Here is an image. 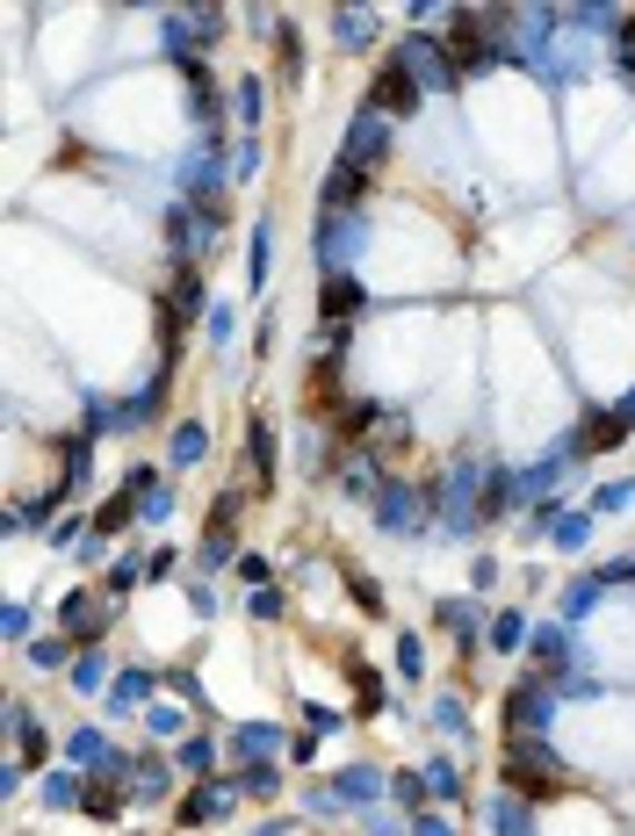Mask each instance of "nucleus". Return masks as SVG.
Masks as SVG:
<instances>
[{"instance_id":"f257e3e1","label":"nucleus","mask_w":635,"mask_h":836,"mask_svg":"<svg viewBox=\"0 0 635 836\" xmlns=\"http://www.w3.org/2000/svg\"><path fill=\"white\" fill-rule=\"evenodd\" d=\"M498 779H506V794L527 800V808H549V800L578 794V779H570V765L549 750V736L506 742V750H498Z\"/></svg>"},{"instance_id":"f03ea898","label":"nucleus","mask_w":635,"mask_h":836,"mask_svg":"<svg viewBox=\"0 0 635 836\" xmlns=\"http://www.w3.org/2000/svg\"><path fill=\"white\" fill-rule=\"evenodd\" d=\"M246 505L253 498L238 491V483H224L217 498H209L203 512V534H195V570H224V562H238L246 549H238V527H246Z\"/></svg>"},{"instance_id":"7ed1b4c3","label":"nucleus","mask_w":635,"mask_h":836,"mask_svg":"<svg viewBox=\"0 0 635 836\" xmlns=\"http://www.w3.org/2000/svg\"><path fill=\"white\" fill-rule=\"evenodd\" d=\"M390 58H398L404 72H412L427 95H456L462 87V72H456V58H448V43L433 37V29H404L398 43H390Z\"/></svg>"},{"instance_id":"20e7f679","label":"nucleus","mask_w":635,"mask_h":836,"mask_svg":"<svg viewBox=\"0 0 635 836\" xmlns=\"http://www.w3.org/2000/svg\"><path fill=\"white\" fill-rule=\"evenodd\" d=\"M390 159H398V130H390L375 109H354L346 130H340V166H354V174H383Z\"/></svg>"},{"instance_id":"39448f33","label":"nucleus","mask_w":635,"mask_h":836,"mask_svg":"<svg viewBox=\"0 0 635 836\" xmlns=\"http://www.w3.org/2000/svg\"><path fill=\"white\" fill-rule=\"evenodd\" d=\"M549 714H556V686L541 671L512 678L506 707H498V721H506V742H527V736H549Z\"/></svg>"},{"instance_id":"423d86ee","label":"nucleus","mask_w":635,"mask_h":836,"mask_svg":"<svg viewBox=\"0 0 635 836\" xmlns=\"http://www.w3.org/2000/svg\"><path fill=\"white\" fill-rule=\"evenodd\" d=\"M361 246H369V217H361V209H346V217H318V224H311L318 275H354Z\"/></svg>"},{"instance_id":"0eeeda50","label":"nucleus","mask_w":635,"mask_h":836,"mask_svg":"<svg viewBox=\"0 0 635 836\" xmlns=\"http://www.w3.org/2000/svg\"><path fill=\"white\" fill-rule=\"evenodd\" d=\"M369 520H375V534H419V527L433 520V505H427V483H404V476H383V491H375Z\"/></svg>"},{"instance_id":"6e6552de","label":"nucleus","mask_w":635,"mask_h":836,"mask_svg":"<svg viewBox=\"0 0 635 836\" xmlns=\"http://www.w3.org/2000/svg\"><path fill=\"white\" fill-rule=\"evenodd\" d=\"M58 628H66L80 649H101V635L116 628V599H109L101 584H80V591H66V599H58Z\"/></svg>"},{"instance_id":"1a4fd4ad","label":"nucleus","mask_w":635,"mask_h":836,"mask_svg":"<svg viewBox=\"0 0 635 836\" xmlns=\"http://www.w3.org/2000/svg\"><path fill=\"white\" fill-rule=\"evenodd\" d=\"M361 109H375L383 124H412V116L427 109V87H419L412 72L398 66V58H383V66H375V80H369V101H361Z\"/></svg>"},{"instance_id":"9d476101","label":"nucleus","mask_w":635,"mask_h":836,"mask_svg":"<svg viewBox=\"0 0 635 836\" xmlns=\"http://www.w3.org/2000/svg\"><path fill=\"white\" fill-rule=\"evenodd\" d=\"M433 628H441L448 642L462 649V657H477V649H483V628H491V613H483L477 591H448V599H433Z\"/></svg>"},{"instance_id":"9b49d317","label":"nucleus","mask_w":635,"mask_h":836,"mask_svg":"<svg viewBox=\"0 0 635 836\" xmlns=\"http://www.w3.org/2000/svg\"><path fill=\"white\" fill-rule=\"evenodd\" d=\"M369 311V282L361 275H318V332H354Z\"/></svg>"},{"instance_id":"f8f14e48","label":"nucleus","mask_w":635,"mask_h":836,"mask_svg":"<svg viewBox=\"0 0 635 836\" xmlns=\"http://www.w3.org/2000/svg\"><path fill=\"white\" fill-rule=\"evenodd\" d=\"M232 808H238V779H232V771H217V779H203V786H195V794L174 808V823H180V829H217Z\"/></svg>"},{"instance_id":"ddd939ff","label":"nucleus","mask_w":635,"mask_h":836,"mask_svg":"<svg viewBox=\"0 0 635 836\" xmlns=\"http://www.w3.org/2000/svg\"><path fill=\"white\" fill-rule=\"evenodd\" d=\"M246 476H253V498H275V491H282V447H275V425H267V412L246 419Z\"/></svg>"},{"instance_id":"4468645a","label":"nucleus","mask_w":635,"mask_h":836,"mask_svg":"<svg viewBox=\"0 0 635 836\" xmlns=\"http://www.w3.org/2000/svg\"><path fill=\"white\" fill-rule=\"evenodd\" d=\"M325 786H332V800H340V808H354V815H361V808H375V800L390 794V771H383V765H369V757H354V765H340Z\"/></svg>"},{"instance_id":"2eb2a0df","label":"nucleus","mask_w":635,"mask_h":836,"mask_svg":"<svg viewBox=\"0 0 635 836\" xmlns=\"http://www.w3.org/2000/svg\"><path fill=\"white\" fill-rule=\"evenodd\" d=\"M369 188H375V174H354V166L332 159L325 180H318V217H346V209H361V203H369Z\"/></svg>"},{"instance_id":"dca6fc26","label":"nucleus","mask_w":635,"mask_h":836,"mask_svg":"<svg viewBox=\"0 0 635 836\" xmlns=\"http://www.w3.org/2000/svg\"><path fill=\"white\" fill-rule=\"evenodd\" d=\"M174 757H166V750H130V800H166V794H174Z\"/></svg>"},{"instance_id":"f3484780","label":"nucleus","mask_w":635,"mask_h":836,"mask_svg":"<svg viewBox=\"0 0 635 836\" xmlns=\"http://www.w3.org/2000/svg\"><path fill=\"white\" fill-rule=\"evenodd\" d=\"M282 736H290V728H275V721H238L232 736H224V750H232L238 765H275V757H282Z\"/></svg>"},{"instance_id":"a211bd4d","label":"nucleus","mask_w":635,"mask_h":836,"mask_svg":"<svg viewBox=\"0 0 635 836\" xmlns=\"http://www.w3.org/2000/svg\"><path fill=\"white\" fill-rule=\"evenodd\" d=\"M159 686H166V671H153V663H124L116 686H109V714H145Z\"/></svg>"},{"instance_id":"6ab92c4d","label":"nucleus","mask_w":635,"mask_h":836,"mask_svg":"<svg viewBox=\"0 0 635 836\" xmlns=\"http://www.w3.org/2000/svg\"><path fill=\"white\" fill-rule=\"evenodd\" d=\"M375 37H383V14L375 8H332V43H340V58L375 51Z\"/></svg>"},{"instance_id":"aec40b11","label":"nucleus","mask_w":635,"mask_h":836,"mask_svg":"<svg viewBox=\"0 0 635 836\" xmlns=\"http://www.w3.org/2000/svg\"><path fill=\"white\" fill-rule=\"evenodd\" d=\"M527 642H535L527 613H520V606H498L491 628H483V649H491V657H527Z\"/></svg>"},{"instance_id":"412c9836","label":"nucleus","mask_w":635,"mask_h":836,"mask_svg":"<svg viewBox=\"0 0 635 836\" xmlns=\"http://www.w3.org/2000/svg\"><path fill=\"white\" fill-rule=\"evenodd\" d=\"M124 808H130V786L109 779V771H95L87 794H80V815H87V823H124Z\"/></svg>"},{"instance_id":"4be33fe9","label":"nucleus","mask_w":635,"mask_h":836,"mask_svg":"<svg viewBox=\"0 0 635 836\" xmlns=\"http://www.w3.org/2000/svg\"><path fill=\"white\" fill-rule=\"evenodd\" d=\"M80 794H87V771H72V765H51V771L37 779V800H43L51 815H80Z\"/></svg>"},{"instance_id":"5701e85b","label":"nucleus","mask_w":635,"mask_h":836,"mask_svg":"<svg viewBox=\"0 0 635 836\" xmlns=\"http://www.w3.org/2000/svg\"><path fill=\"white\" fill-rule=\"evenodd\" d=\"M607 591H614V584H607V577H599V570H585V577H578V584H564V591H556V620H564V628H578V620H585V613H593V606H599V599H607Z\"/></svg>"},{"instance_id":"b1692460","label":"nucleus","mask_w":635,"mask_h":836,"mask_svg":"<svg viewBox=\"0 0 635 836\" xmlns=\"http://www.w3.org/2000/svg\"><path fill=\"white\" fill-rule=\"evenodd\" d=\"M138 505H145V498H130V491H109L95 512H87V520H95V541H124L130 527H138Z\"/></svg>"},{"instance_id":"393cba45","label":"nucleus","mask_w":635,"mask_h":836,"mask_svg":"<svg viewBox=\"0 0 635 836\" xmlns=\"http://www.w3.org/2000/svg\"><path fill=\"white\" fill-rule=\"evenodd\" d=\"M209 462V425L203 419H180L166 433V469H203Z\"/></svg>"},{"instance_id":"a878e982","label":"nucleus","mask_w":635,"mask_h":836,"mask_svg":"<svg viewBox=\"0 0 635 836\" xmlns=\"http://www.w3.org/2000/svg\"><path fill=\"white\" fill-rule=\"evenodd\" d=\"M512 505H520V469L491 462V476H483V527L512 520Z\"/></svg>"},{"instance_id":"bb28decb","label":"nucleus","mask_w":635,"mask_h":836,"mask_svg":"<svg viewBox=\"0 0 635 836\" xmlns=\"http://www.w3.org/2000/svg\"><path fill=\"white\" fill-rule=\"evenodd\" d=\"M527 663H535L541 678L570 663V628H564V620H541V628H535V642H527Z\"/></svg>"},{"instance_id":"cd10ccee","label":"nucleus","mask_w":635,"mask_h":836,"mask_svg":"<svg viewBox=\"0 0 635 836\" xmlns=\"http://www.w3.org/2000/svg\"><path fill=\"white\" fill-rule=\"evenodd\" d=\"M267 43H275V72H282V87L296 95V87H304V29H296V22H282Z\"/></svg>"},{"instance_id":"c85d7f7f","label":"nucleus","mask_w":635,"mask_h":836,"mask_svg":"<svg viewBox=\"0 0 635 836\" xmlns=\"http://www.w3.org/2000/svg\"><path fill=\"white\" fill-rule=\"evenodd\" d=\"M232 116H238V130H261V116H267V80L261 72H238V87H232Z\"/></svg>"},{"instance_id":"c756f323","label":"nucleus","mask_w":635,"mask_h":836,"mask_svg":"<svg viewBox=\"0 0 635 836\" xmlns=\"http://www.w3.org/2000/svg\"><path fill=\"white\" fill-rule=\"evenodd\" d=\"M340 584H346V599H354L369 620H383V613H390V606H383V584H375L361 562H346V555H340Z\"/></svg>"},{"instance_id":"7c9ffc66","label":"nucleus","mask_w":635,"mask_h":836,"mask_svg":"<svg viewBox=\"0 0 635 836\" xmlns=\"http://www.w3.org/2000/svg\"><path fill=\"white\" fill-rule=\"evenodd\" d=\"M188 714H195V707H166V699H153V707H145L153 750H166V742H180V736H195V728H188Z\"/></svg>"},{"instance_id":"2f4dec72","label":"nucleus","mask_w":635,"mask_h":836,"mask_svg":"<svg viewBox=\"0 0 635 836\" xmlns=\"http://www.w3.org/2000/svg\"><path fill=\"white\" fill-rule=\"evenodd\" d=\"M174 765L188 779H217V736H180L174 742Z\"/></svg>"},{"instance_id":"473e14b6","label":"nucleus","mask_w":635,"mask_h":836,"mask_svg":"<svg viewBox=\"0 0 635 836\" xmlns=\"http://www.w3.org/2000/svg\"><path fill=\"white\" fill-rule=\"evenodd\" d=\"M491 836H535V808L527 800H512V794H491Z\"/></svg>"},{"instance_id":"72a5a7b5","label":"nucleus","mask_w":635,"mask_h":836,"mask_svg":"<svg viewBox=\"0 0 635 836\" xmlns=\"http://www.w3.org/2000/svg\"><path fill=\"white\" fill-rule=\"evenodd\" d=\"M72 649H80V642H72L66 628H51V635H37V642H29V663H37V671H72V663H80Z\"/></svg>"},{"instance_id":"f704fd0d","label":"nucleus","mask_w":635,"mask_h":836,"mask_svg":"<svg viewBox=\"0 0 635 836\" xmlns=\"http://www.w3.org/2000/svg\"><path fill=\"white\" fill-rule=\"evenodd\" d=\"M72 692L80 699H95V692H109L116 686V671H109V657H101V649H80V663H72V678H66Z\"/></svg>"},{"instance_id":"c9c22d12","label":"nucleus","mask_w":635,"mask_h":836,"mask_svg":"<svg viewBox=\"0 0 635 836\" xmlns=\"http://www.w3.org/2000/svg\"><path fill=\"white\" fill-rule=\"evenodd\" d=\"M346 678H354V714H383L390 692H383V671H369L361 657H346Z\"/></svg>"},{"instance_id":"e433bc0d","label":"nucleus","mask_w":635,"mask_h":836,"mask_svg":"<svg viewBox=\"0 0 635 836\" xmlns=\"http://www.w3.org/2000/svg\"><path fill=\"white\" fill-rule=\"evenodd\" d=\"M138 577H145V549H124L109 570H101V591H109V599H130V591H138Z\"/></svg>"},{"instance_id":"4c0bfd02","label":"nucleus","mask_w":635,"mask_h":836,"mask_svg":"<svg viewBox=\"0 0 635 836\" xmlns=\"http://www.w3.org/2000/svg\"><path fill=\"white\" fill-rule=\"evenodd\" d=\"M390 800H398L404 815H427V808H433V786H427V771H390Z\"/></svg>"},{"instance_id":"58836bf2","label":"nucleus","mask_w":635,"mask_h":836,"mask_svg":"<svg viewBox=\"0 0 635 836\" xmlns=\"http://www.w3.org/2000/svg\"><path fill=\"white\" fill-rule=\"evenodd\" d=\"M267 275H275V224H253V253H246V282L253 288H267Z\"/></svg>"},{"instance_id":"ea45409f","label":"nucleus","mask_w":635,"mask_h":836,"mask_svg":"<svg viewBox=\"0 0 635 836\" xmlns=\"http://www.w3.org/2000/svg\"><path fill=\"white\" fill-rule=\"evenodd\" d=\"M246 800H282V765H238L232 771Z\"/></svg>"},{"instance_id":"a19ab883","label":"nucleus","mask_w":635,"mask_h":836,"mask_svg":"<svg viewBox=\"0 0 635 836\" xmlns=\"http://www.w3.org/2000/svg\"><path fill=\"white\" fill-rule=\"evenodd\" d=\"M427 786H433V800H441V808H462V765H456V757H433V765H427Z\"/></svg>"},{"instance_id":"79ce46f5","label":"nucleus","mask_w":635,"mask_h":836,"mask_svg":"<svg viewBox=\"0 0 635 836\" xmlns=\"http://www.w3.org/2000/svg\"><path fill=\"white\" fill-rule=\"evenodd\" d=\"M246 613L261 620V628H282V620H290V591H282V584H267V591H246Z\"/></svg>"},{"instance_id":"37998d69","label":"nucleus","mask_w":635,"mask_h":836,"mask_svg":"<svg viewBox=\"0 0 635 836\" xmlns=\"http://www.w3.org/2000/svg\"><path fill=\"white\" fill-rule=\"evenodd\" d=\"M0 635H8V649H29V642H37V613H29L22 599H8V613H0Z\"/></svg>"},{"instance_id":"c03bdc74","label":"nucleus","mask_w":635,"mask_h":836,"mask_svg":"<svg viewBox=\"0 0 635 836\" xmlns=\"http://www.w3.org/2000/svg\"><path fill=\"white\" fill-rule=\"evenodd\" d=\"M556 549H564V555H578L585 549V541H593V512H564V520H556Z\"/></svg>"},{"instance_id":"a18cd8bd","label":"nucleus","mask_w":635,"mask_h":836,"mask_svg":"<svg viewBox=\"0 0 635 836\" xmlns=\"http://www.w3.org/2000/svg\"><path fill=\"white\" fill-rule=\"evenodd\" d=\"M232 570H238V584H246V591H267V584H275V555H261V549H246Z\"/></svg>"},{"instance_id":"49530a36","label":"nucleus","mask_w":635,"mask_h":836,"mask_svg":"<svg viewBox=\"0 0 635 836\" xmlns=\"http://www.w3.org/2000/svg\"><path fill=\"white\" fill-rule=\"evenodd\" d=\"M398 678H404V686L427 678V642H419V635H398Z\"/></svg>"},{"instance_id":"de8ad7c7","label":"nucleus","mask_w":635,"mask_h":836,"mask_svg":"<svg viewBox=\"0 0 635 836\" xmlns=\"http://www.w3.org/2000/svg\"><path fill=\"white\" fill-rule=\"evenodd\" d=\"M433 728H441V736H470V707H462V699H433Z\"/></svg>"},{"instance_id":"09e8293b","label":"nucleus","mask_w":635,"mask_h":836,"mask_svg":"<svg viewBox=\"0 0 635 836\" xmlns=\"http://www.w3.org/2000/svg\"><path fill=\"white\" fill-rule=\"evenodd\" d=\"M628 505H635V476H614L593 491V512H628Z\"/></svg>"},{"instance_id":"8fccbe9b","label":"nucleus","mask_w":635,"mask_h":836,"mask_svg":"<svg viewBox=\"0 0 635 836\" xmlns=\"http://www.w3.org/2000/svg\"><path fill=\"white\" fill-rule=\"evenodd\" d=\"M166 692H174L180 707H195V714L209 707V699H203V686H195V671H188V663H174V671H166Z\"/></svg>"},{"instance_id":"3c124183","label":"nucleus","mask_w":635,"mask_h":836,"mask_svg":"<svg viewBox=\"0 0 635 836\" xmlns=\"http://www.w3.org/2000/svg\"><path fill=\"white\" fill-rule=\"evenodd\" d=\"M159 483H166V476H159V462H130V469H124V483H116V491H130V498H153Z\"/></svg>"},{"instance_id":"603ef678","label":"nucleus","mask_w":635,"mask_h":836,"mask_svg":"<svg viewBox=\"0 0 635 836\" xmlns=\"http://www.w3.org/2000/svg\"><path fill=\"white\" fill-rule=\"evenodd\" d=\"M361 836H412V823H398V815L375 800V808H361Z\"/></svg>"},{"instance_id":"864d4df0","label":"nucleus","mask_w":635,"mask_h":836,"mask_svg":"<svg viewBox=\"0 0 635 836\" xmlns=\"http://www.w3.org/2000/svg\"><path fill=\"white\" fill-rule=\"evenodd\" d=\"M14 757H22V765H37V771H51V736H43V728L14 736Z\"/></svg>"},{"instance_id":"5fc2aeb1","label":"nucleus","mask_w":635,"mask_h":836,"mask_svg":"<svg viewBox=\"0 0 635 836\" xmlns=\"http://www.w3.org/2000/svg\"><path fill=\"white\" fill-rule=\"evenodd\" d=\"M145 577H153V584H166V577H180V549H174V541L145 549Z\"/></svg>"},{"instance_id":"6e6d98bb","label":"nucleus","mask_w":635,"mask_h":836,"mask_svg":"<svg viewBox=\"0 0 635 836\" xmlns=\"http://www.w3.org/2000/svg\"><path fill=\"white\" fill-rule=\"evenodd\" d=\"M203 332H209V340H217V346H232V340H238V311H232V303H209Z\"/></svg>"},{"instance_id":"4d7b16f0","label":"nucleus","mask_w":635,"mask_h":836,"mask_svg":"<svg viewBox=\"0 0 635 836\" xmlns=\"http://www.w3.org/2000/svg\"><path fill=\"white\" fill-rule=\"evenodd\" d=\"M166 520H174V483H159V491L138 505V527H166Z\"/></svg>"},{"instance_id":"13d9d810","label":"nucleus","mask_w":635,"mask_h":836,"mask_svg":"<svg viewBox=\"0 0 635 836\" xmlns=\"http://www.w3.org/2000/svg\"><path fill=\"white\" fill-rule=\"evenodd\" d=\"M261 166H267L261 138H238V159H232V174H238V180H253V174H261Z\"/></svg>"},{"instance_id":"bf43d9fd","label":"nucleus","mask_w":635,"mask_h":836,"mask_svg":"<svg viewBox=\"0 0 635 836\" xmlns=\"http://www.w3.org/2000/svg\"><path fill=\"white\" fill-rule=\"evenodd\" d=\"M491 584H498V555H470V591L483 599Z\"/></svg>"},{"instance_id":"052dcab7","label":"nucleus","mask_w":635,"mask_h":836,"mask_svg":"<svg viewBox=\"0 0 635 836\" xmlns=\"http://www.w3.org/2000/svg\"><path fill=\"white\" fill-rule=\"evenodd\" d=\"M340 721H346L340 707H304V728H311V736H332V728H340Z\"/></svg>"},{"instance_id":"680f3d73","label":"nucleus","mask_w":635,"mask_h":836,"mask_svg":"<svg viewBox=\"0 0 635 836\" xmlns=\"http://www.w3.org/2000/svg\"><path fill=\"white\" fill-rule=\"evenodd\" d=\"M412 836H456V823H448V815H412Z\"/></svg>"},{"instance_id":"e2e57ef3","label":"nucleus","mask_w":635,"mask_h":836,"mask_svg":"<svg viewBox=\"0 0 635 836\" xmlns=\"http://www.w3.org/2000/svg\"><path fill=\"white\" fill-rule=\"evenodd\" d=\"M290 757H296V765H318V736H311V728H296V736H290Z\"/></svg>"},{"instance_id":"0e129e2a","label":"nucleus","mask_w":635,"mask_h":836,"mask_svg":"<svg viewBox=\"0 0 635 836\" xmlns=\"http://www.w3.org/2000/svg\"><path fill=\"white\" fill-rule=\"evenodd\" d=\"M296 829H304V823H296V815H267V823L253 829V836H296Z\"/></svg>"},{"instance_id":"69168bd1","label":"nucleus","mask_w":635,"mask_h":836,"mask_svg":"<svg viewBox=\"0 0 635 836\" xmlns=\"http://www.w3.org/2000/svg\"><path fill=\"white\" fill-rule=\"evenodd\" d=\"M607 412H614V419H622V425H628V433H635V390H628V397H614V404H607Z\"/></svg>"}]
</instances>
